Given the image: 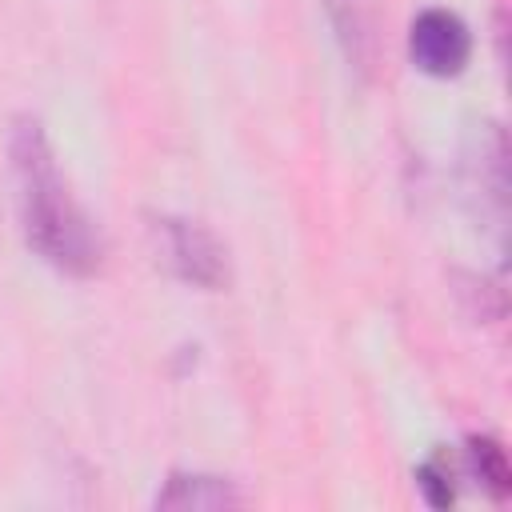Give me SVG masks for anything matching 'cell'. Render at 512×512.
<instances>
[{"label": "cell", "mask_w": 512, "mask_h": 512, "mask_svg": "<svg viewBox=\"0 0 512 512\" xmlns=\"http://www.w3.org/2000/svg\"><path fill=\"white\" fill-rule=\"evenodd\" d=\"M408 56L424 76H460L472 56V32L452 8H424L408 24Z\"/></svg>", "instance_id": "3"}, {"label": "cell", "mask_w": 512, "mask_h": 512, "mask_svg": "<svg viewBox=\"0 0 512 512\" xmlns=\"http://www.w3.org/2000/svg\"><path fill=\"white\" fill-rule=\"evenodd\" d=\"M416 488L424 496L428 508H452L456 504V468L448 464V456H428L416 468Z\"/></svg>", "instance_id": "6"}, {"label": "cell", "mask_w": 512, "mask_h": 512, "mask_svg": "<svg viewBox=\"0 0 512 512\" xmlns=\"http://www.w3.org/2000/svg\"><path fill=\"white\" fill-rule=\"evenodd\" d=\"M464 464H468V472H472V480L500 504V500H508V492H512V464H508V452H504V444L496 440V436H468L464 440Z\"/></svg>", "instance_id": "5"}, {"label": "cell", "mask_w": 512, "mask_h": 512, "mask_svg": "<svg viewBox=\"0 0 512 512\" xmlns=\"http://www.w3.org/2000/svg\"><path fill=\"white\" fill-rule=\"evenodd\" d=\"M152 236H156V252L164 268L176 280L200 292H220L228 284V248L208 224L192 216H156Z\"/></svg>", "instance_id": "2"}, {"label": "cell", "mask_w": 512, "mask_h": 512, "mask_svg": "<svg viewBox=\"0 0 512 512\" xmlns=\"http://www.w3.org/2000/svg\"><path fill=\"white\" fill-rule=\"evenodd\" d=\"M248 504V492L212 472H172L164 488L156 492V508H180V512H212V508H240Z\"/></svg>", "instance_id": "4"}, {"label": "cell", "mask_w": 512, "mask_h": 512, "mask_svg": "<svg viewBox=\"0 0 512 512\" xmlns=\"http://www.w3.org/2000/svg\"><path fill=\"white\" fill-rule=\"evenodd\" d=\"M8 168L24 244L60 276L88 280L104 264V236L72 196L48 132L36 116H16L8 128Z\"/></svg>", "instance_id": "1"}]
</instances>
